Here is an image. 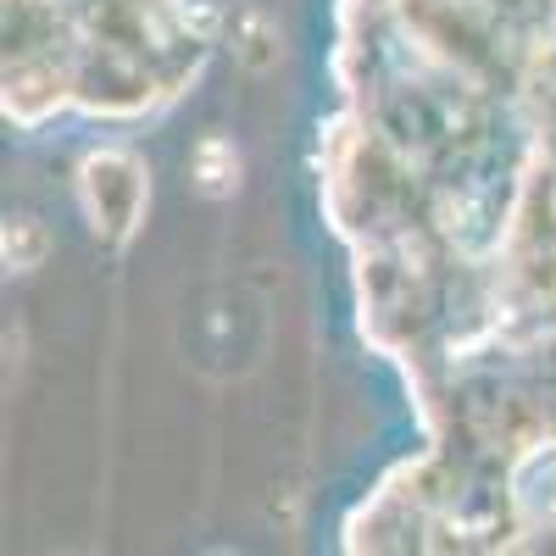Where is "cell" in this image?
I'll use <instances>...</instances> for the list:
<instances>
[{"mask_svg": "<svg viewBox=\"0 0 556 556\" xmlns=\"http://www.w3.org/2000/svg\"><path fill=\"white\" fill-rule=\"evenodd\" d=\"M78 201H84V217H89V235L128 245V235L151 206V173L134 162L128 146L89 151L84 167H78Z\"/></svg>", "mask_w": 556, "mask_h": 556, "instance_id": "6da1fadb", "label": "cell"}, {"mask_svg": "<svg viewBox=\"0 0 556 556\" xmlns=\"http://www.w3.org/2000/svg\"><path fill=\"white\" fill-rule=\"evenodd\" d=\"M223 39H228V56H235L240 73L267 78V73L278 67V23H273L262 7H251V0H245V7H235Z\"/></svg>", "mask_w": 556, "mask_h": 556, "instance_id": "7a4b0ae2", "label": "cell"}, {"mask_svg": "<svg viewBox=\"0 0 556 556\" xmlns=\"http://www.w3.org/2000/svg\"><path fill=\"white\" fill-rule=\"evenodd\" d=\"M240 173H245V156L228 134H201L195 151H190V184L201 201H235L240 195Z\"/></svg>", "mask_w": 556, "mask_h": 556, "instance_id": "3957f363", "label": "cell"}, {"mask_svg": "<svg viewBox=\"0 0 556 556\" xmlns=\"http://www.w3.org/2000/svg\"><path fill=\"white\" fill-rule=\"evenodd\" d=\"M51 228H45L34 212H17V217H7V228H0V262H7V273H39L45 267V256H51Z\"/></svg>", "mask_w": 556, "mask_h": 556, "instance_id": "277c9868", "label": "cell"}, {"mask_svg": "<svg viewBox=\"0 0 556 556\" xmlns=\"http://www.w3.org/2000/svg\"><path fill=\"white\" fill-rule=\"evenodd\" d=\"M534 523H540V529H556V479H551V490L534 501Z\"/></svg>", "mask_w": 556, "mask_h": 556, "instance_id": "5b68a950", "label": "cell"}]
</instances>
